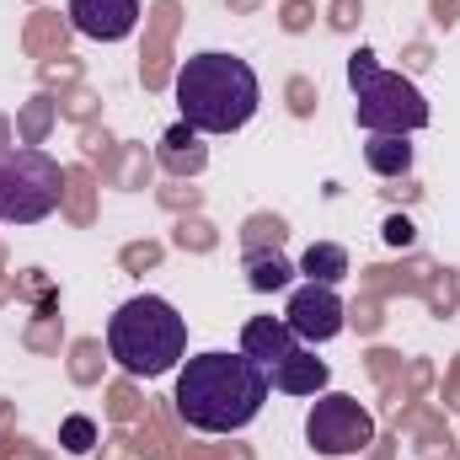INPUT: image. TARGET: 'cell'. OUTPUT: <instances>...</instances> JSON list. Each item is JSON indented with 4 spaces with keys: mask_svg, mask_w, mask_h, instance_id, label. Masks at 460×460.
<instances>
[{
    "mask_svg": "<svg viewBox=\"0 0 460 460\" xmlns=\"http://www.w3.org/2000/svg\"><path fill=\"white\" fill-rule=\"evenodd\" d=\"M70 27L97 43H123L139 27V0H70Z\"/></svg>",
    "mask_w": 460,
    "mask_h": 460,
    "instance_id": "8",
    "label": "cell"
},
{
    "mask_svg": "<svg viewBox=\"0 0 460 460\" xmlns=\"http://www.w3.org/2000/svg\"><path fill=\"white\" fill-rule=\"evenodd\" d=\"M385 241H391V246H412V226H407V220H391V226H385Z\"/></svg>",
    "mask_w": 460,
    "mask_h": 460,
    "instance_id": "15",
    "label": "cell"
},
{
    "mask_svg": "<svg viewBox=\"0 0 460 460\" xmlns=\"http://www.w3.org/2000/svg\"><path fill=\"white\" fill-rule=\"evenodd\" d=\"M59 445H65L70 456H86V450L97 445V423H92V418H81V412H75V418H65V429H59Z\"/></svg>",
    "mask_w": 460,
    "mask_h": 460,
    "instance_id": "14",
    "label": "cell"
},
{
    "mask_svg": "<svg viewBox=\"0 0 460 460\" xmlns=\"http://www.w3.org/2000/svg\"><path fill=\"white\" fill-rule=\"evenodd\" d=\"M108 353L118 358V369H128L139 380L172 375L188 358V322L177 316L172 300L134 295L108 316Z\"/></svg>",
    "mask_w": 460,
    "mask_h": 460,
    "instance_id": "3",
    "label": "cell"
},
{
    "mask_svg": "<svg viewBox=\"0 0 460 460\" xmlns=\"http://www.w3.org/2000/svg\"><path fill=\"white\" fill-rule=\"evenodd\" d=\"M348 86H353V118L364 134H418L429 128V97L407 81V75H391L380 70V59L369 49H358L348 59Z\"/></svg>",
    "mask_w": 460,
    "mask_h": 460,
    "instance_id": "4",
    "label": "cell"
},
{
    "mask_svg": "<svg viewBox=\"0 0 460 460\" xmlns=\"http://www.w3.org/2000/svg\"><path fill=\"white\" fill-rule=\"evenodd\" d=\"M65 193V172L49 150L38 145H16L0 150V220L5 226H38L59 209Z\"/></svg>",
    "mask_w": 460,
    "mask_h": 460,
    "instance_id": "5",
    "label": "cell"
},
{
    "mask_svg": "<svg viewBox=\"0 0 460 460\" xmlns=\"http://www.w3.org/2000/svg\"><path fill=\"white\" fill-rule=\"evenodd\" d=\"M300 273H305L311 284H332V289H338L348 279V252L338 241H316V246L300 257Z\"/></svg>",
    "mask_w": 460,
    "mask_h": 460,
    "instance_id": "12",
    "label": "cell"
},
{
    "mask_svg": "<svg viewBox=\"0 0 460 460\" xmlns=\"http://www.w3.org/2000/svg\"><path fill=\"white\" fill-rule=\"evenodd\" d=\"M305 445L316 450V456H364L369 445H375V418H369V407L358 402V396H348V391H322L316 402H311V412H305Z\"/></svg>",
    "mask_w": 460,
    "mask_h": 460,
    "instance_id": "6",
    "label": "cell"
},
{
    "mask_svg": "<svg viewBox=\"0 0 460 460\" xmlns=\"http://www.w3.org/2000/svg\"><path fill=\"white\" fill-rule=\"evenodd\" d=\"M327 358H316L311 348H295L284 364H273L268 369V385L273 391H284V396H322L327 391Z\"/></svg>",
    "mask_w": 460,
    "mask_h": 460,
    "instance_id": "10",
    "label": "cell"
},
{
    "mask_svg": "<svg viewBox=\"0 0 460 460\" xmlns=\"http://www.w3.org/2000/svg\"><path fill=\"white\" fill-rule=\"evenodd\" d=\"M295 279V268L279 257V252H246V284L257 289V295H273V289H284Z\"/></svg>",
    "mask_w": 460,
    "mask_h": 460,
    "instance_id": "13",
    "label": "cell"
},
{
    "mask_svg": "<svg viewBox=\"0 0 460 460\" xmlns=\"http://www.w3.org/2000/svg\"><path fill=\"white\" fill-rule=\"evenodd\" d=\"M364 161H369V172H380V177H407V172H412V145H407V134H369Z\"/></svg>",
    "mask_w": 460,
    "mask_h": 460,
    "instance_id": "11",
    "label": "cell"
},
{
    "mask_svg": "<svg viewBox=\"0 0 460 460\" xmlns=\"http://www.w3.org/2000/svg\"><path fill=\"white\" fill-rule=\"evenodd\" d=\"M295 348H300V338L289 332V322H284V316H252V322L241 327V353H246L252 364H262V369L284 364Z\"/></svg>",
    "mask_w": 460,
    "mask_h": 460,
    "instance_id": "9",
    "label": "cell"
},
{
    "mask_svg": "<svg viewBox=\"0 0 460 460\" xmlns=\"http://www.w3.org/2000/svg\"><path fill=\"white\" fill-rule=\"evenodd\" d=\"M284 322L300 343H332L338 332L348 327V311H343V295L332 284H300L284 305Z\"/></svg>",
    "mask_w": 460,
    "mask_h": 460,
    "instance_id": "7",
    "label": "cell"
},
{
    "mask_svg": "<svg viewBox=\"0 0 460 460\" xmlns=\"http://www.w3.org/2000/svg\"><path fill=\"white\" fill-rule=\"evenodd\" d=\"M262 102L257 70L226 49H204L177 70V113L199 134H235Z\"/></svg>",
    "mask_w": 460,
    "mask_h": 460,
    "instance_id": "2",
    "label": "cell"
},
{
    "mask_svg": "<svg viewBox=\"0 0 460 460\" xmlns=\"http://www.w3.org/2000/svg\"><path fill=\"white\" fill-rule=\"evenodd\" d=\"M268 369L252 364L241 348H209V353H193L182 369H177V418L199 434H241L262 402H268Z\"/></svg>",
    "mask_w": 460,
    "mask_h": 460,
    "instance_id": "1",
    "label": "cell"
}]
</instances>
